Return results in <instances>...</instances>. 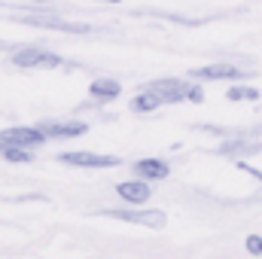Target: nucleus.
I'll list each match as a JSON object with an SVG mask.
<instances>
[{"instance_id":"nucleus-1","label":"nucleus","mask_w":262,"mask_h":259,"mask_svg":"<svg viewBox=\"0 0 262 259\" xmlns=\"http://www.w3.org/2000/svg\"><path fill=\"white\" fill-rule=\"evenodd\" d=\"M58 162L73 165V168H116L122 165L119 156H104V153H85V149H76V153H61Z\"/></svg>"},{"instance_id":"nucleus-2","label":"nucleus","mask_w":262,"mask_h":259,"mask_svg":"<svg viewBox=\"0 0 262 259\" xmlns=\"http://www.w3.org/2000/svg\"><path fill=\"white\" fill-rule=\"evenodd\" d=\"M104 217H113V220H125V223H137V226H149V229H162L168 223V217L162 210H122V207H107L101 210Z\"/></svg>"},{"instance_id":"nucleus-3","label":"nucleus","mask_w":262,"mask_h":259,"mask_svg":"<svg viewBox=\"0 0 262 259\" xmlns=\"http://www.w3.org/2000/svg\"><path fill=\"white\" fill-rule=\"evenodd\" d=\"M46 131L43 128H31V125H15V128H3L0 131V143H12V146H40L46 143Z\"/></svg>"},{"instance_id":"nucleus-4","label":"nucleus","mask_w":262,"mask_h":259,"mask_svg":"<svg viewBox=\"0 0 262 259\" xmlns=\"http://www.w3.org/2000/svg\"><path fill=\"white\" fill-rule=\"evenodd\" d=\"M12 64H15V67H58V64H61V55L46 52V49L25 46V49L12 52Z\"/></svg>"},{"instance_id":"nucleus-5","label":"nucleus","mask_w":262,"mask_h":259,"mask_svg":"<svg viewBox=\"0 0 262 259\" xmlns=\"http://www.w3.org/2000/svg\"><path fill=\"white\" fill-rule=\"evenodd\" d=\"M143 89H149V92H156L159 98H162V104H177V101H186V82L183 79H156V82H149V85H143Z\"/></svg>"},{"instance_id":"nucleus-6","label":"nucleus","mask_w":262,"mask_h":259,"mask_svg":"<svg viewBox=\"0 0 262 259\" xmlns=\"http://www.w3.org/2000/svg\"><path fill=\"white\" fill-rule=\"evenodd\" d=\"M116 192L122 201H128V204H146L149 201V195L152 189L146 186V180L140 177V180H125V183H116Z\"/></svg>"},{"instance_id":"nucleus-7","label":"nucleus","mask_w":262,"mask_h":259,"mask_svg":"<svg viewBox=\"0 0 262 259\" xmlns=\"http://www.w3.org/2000/svg\"><path fill=\"white\" fill-rule=\"evenodd\" d=\"M195 79H241L244 76V67L238 64H204L192 70Z\"/></svg>"},{"instance_id":"nucleus-8","label":"nucleus","mask_w":262,"mask_h":259,"mask_svg":"<svg viewBox=\"0 0 262 259\" xmlns=\"http://www.w3.org/2000/svg\"><path fill=\"white\" fill-rule=\"evenodd\" d=\"M134 174L143 180H165L171 174V165L165 159H140V162H134Z\"/></svg>"},{"instance_id":"nucleus-9","label":"nucleus","mask_w":262,"mask_h":259,"mask_svg":"<svg viewBox=\"0 0 262 259\" xmlns=\"http://www.w3.org/2000/svg\"><path fill=\"white\" fill-rule=\"evenodd\" d=\"M89 95L95 98V101H116L119 95H122V85L116 82V79H110V76H101V79H95L92 85H89Z\"/></svg>"},{"instance_id":"nucleus-10","label":"nucleus","mask_w":262,"mask_h":259,"mask_svg":"<svg viewBox=\"0 0 262 259\" xmlns=\"http://www.w3.org/2000/svg\"><path fill=\"white\" fill-rule=\"evenodd\" d=\"M40 128L46 131V137H79V134H85L89 125L85 122H43Z\"/></svg>"},{"instance_id":"nucleus-11","label":"nucleus","mask_w":262,"mask_h":259,"mask_svg":"<svg viewBox=\"0 0 262 259\" xmlns=\"http://www.w3.org/2000/svg\"><path fill=\"white\" fill-rule=\"evenodd\" d=\"M28 25H40V28H55V31H67V34H89V25H76V21H61V18H25Z\"/></svg>"},{"instance_id":"nucleus-12","label":"nucleus","mask_w":262,"mask_h":259,"mask_svg":"<svg viewBox=\"0 0 262 259\" xmlns=\"http://www.w3.org/2000/svg\"><path fill=\"white\" fill-rule=\"evenodd\" d=\"M159 104H162V98H159L156 92L143 89V92H140V95H137V98L131 101V110H134V113H152V110H156Z\"/></svg>"},{"instance_id":"nucleus-13","label":"nucleus","mask_w":262,"mask_h":259,"mask_svg":"<svg viewBox=\"0 0 262 259\" xmlns=\"http://www.w3.org/2000/svg\"><path fill=\"white\" fill-rule=\"evenodd\" d=\"M259 98V89H253V85H235V89H229V101H256Z\"/></svg>"},{"instance_id":"nucleus-14","label":"nucleus","mask_w":262,"mask_h":259,"mask_svg":"<svg viewBox=\"0 0 262 259\" xmlns=\"http://www.w3.org/2000/svg\"><path fill=\"white\" fill-rule=\"evenodd\" d=\"M247 250H250L253 256H259L262 253V238L259 235H250V238H247Z\"/></svg>"},{"instance_id":"nucleus-15","label":"nucleus","mask_w":262,"mask_h":259,"mask_svg":"<svg viewBox=\"0 0 262 259\" xmlns=\"http://www.w3.org/2000/svg\"><path fill=\"white\" fill-rule=\"evenodd\" d=\"M186 101H195V104H201V101H204V92H201L198 85H189V89H186Z\"/></svg>"},{"instance_id":"nucleus-16","label":"nucleus","mask_w":262,"mask_h":259,"mask_svg":"<svg viewBox=\"0 0 262 259\" xmlns=\"http://www.w3.org/2000/svg\"><path fill=\"white\" fill-rule=\"evenodd\" d=\"M34 3H49V0H34Z\"/></svg>"},{"instance_id":"nucleus-17","label":"nucleus","mask_w":262,"mask_h":259,"mask_svg":"<svg viewBox=\"0 0 262 259\" xmlns=\"http://www.w3.org/2000/svg\"><path fill=\"white\" fill-rule=\"evenodd\" d=\"M107 3H122V0H107Z\"/></svg>"}]
</instances>
